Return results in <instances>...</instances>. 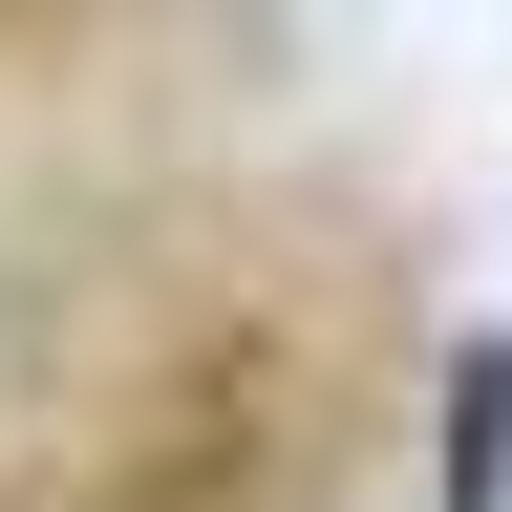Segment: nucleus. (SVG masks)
Masks as SVG:
<instances>
[{
	"label": "nucleus",
	"mask_w": 512,
	"mask_h": 512,
	"mask_svg": "<svg viewBox=\"0 0 512 512\" xmlns=\"http://www.w3.org/2000/svg\"><path fill=\"white\" fill-rule=\"evenodd\" d=\"M448 512H512V342L448 363Z\"/></svg>",
	"instance_id": "obj_1"
}]
</instances>
